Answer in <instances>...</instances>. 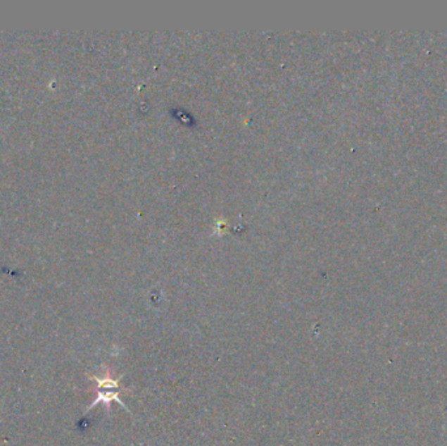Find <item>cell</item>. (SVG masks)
Segmentation results:
<instances>
[{
  "mask_svg": "<svg viewBox=\"0 0 447 446\" xmlns=\"http://www.w3.org/2000/svg\"><path fill=\"white\" fill-rule=\"evenodd\" d=\"M102 369H103V374H102V376H89V378H91L92 381H94V383H96V388H94L96 398H94V401L92 402L91 404L88 406L87 412H89L92 409H94V407L99 406V404H103L105 409L108 411V415H109L110 411H111V403H113V402H117L125 410L130 412V410L126 407V404L119 398V394H120V392H128V389H126V388H120V378H122V376L113 377V374L110 372L109 368L102 366Z\"/></svg>",
  "mask_w": 447,
  "mask_h": 446,
  "instance_id": "1",
  "label": "cell"
}]
</instances>
